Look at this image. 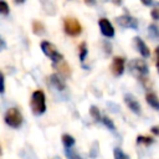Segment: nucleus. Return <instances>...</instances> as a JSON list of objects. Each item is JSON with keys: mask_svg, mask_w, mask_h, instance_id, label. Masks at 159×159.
<instances>
[{"mask_svg": "<svg viewBox=\"0 0 159 159\" xmlns=\"http://www.w3.org/2000/svg\"><path fill=\"white\" fill-rule=\"evenodd\" d=\"M15 1H16V2H24L25 0H15Z\"/></svg>", "mask_w": 159, "mask_h": 159, "instance_id": "nucleus-30", "label": "nucleus"}, {"mask_svg": "<svg viewBox=\"0 0 159 159\" xmlns=\"http://www.w3.org/2000/svg\"><path fill=\"white\" fill-rule=\"evenodd\" d=\"M96 147H97V143H93V150H92V153H89V157H91V158H96V155H97V149H96Z\"/></svg>", "mask_w": 159, "mask_h": 159, "instance_id": "nucleus-24", "label": "nucleus"}, {"mask_svg": "<svg viewBox=\"0 0 159 159\" xmlns=\"http://www.w3.org/2000/svg\"><path fill=\"white\" fill-rule=\"evenodd\" d=\"M113 155H114V159H130L128 154H125L120 148H114L113 150Z\"/></svg>", "mask_w": 159, "mask_h": 159, "instance_id": "nucleus-15", "label": "nucleus"}, {"mask_svg": "<svg viewBox=\"0 0 159 159\" xmlns=\"http://www.w3.org/2000/svg\"><path fill=\"white\" fill-rule=\"evenodd\" d=\"M124 102H125V104L129 107V109L133 113H135V114H139L140 113V104H139V102L137 101V98L133 94L127 93L124 96Z\"/></svg>", "mask_w": 159, "mask_h": 159, "instance_id": "nucleus-8", "label": "nucleus"}, {"mask_svg": "<svg viewBox=\"0 0 159 159\" xmlns=\"http://www.w3.org/2000/svg\"><path fill=\"white\" fill-rule=\"evenodd\" d=\"M129 68L133 73L138 75V76H147L148 72H149V68L147 66V63L143 61V60H139V58H134L129 62Z\"/></svg>", "mask_w": 159, "mask_h": 159, "instance_id": "nucleus-5", "label": "nucleus"}, {"mask_svg": "<svg viewBox=\"0 0 159 159\" xmlns=\"http://www.w3.org/2000/svg\"><path fill=\"white\" fill-rule=\"evenodd\" d=\"M148 30H149V34L153 39H159V29L157 25H150Z\"/></svg>", "mask_w": 159, "mask_h": 159, "instance_id": "nucleus-20", "label": "nucleus"}, {"mask_svg": "<svg viewBox=\"0 0 159 159\" xmlns=\"http://www.w3.org/2000/svg\"><path fill=\"white\" fill-rule=\"evenodd\" d=\"M63 27H65L66 34L70 36H77L82 31V26L80 21L75 17H66L63 21Z\"/></svg>", "mask_w": 159, "mask_h": 159, "instance_id": "nucleus-4", "label": "nucleus"}, {"mask_svg": "<svg viewBox=\"0 0 159 159\" xmlns=\"http://www.w3.org/2000/svg\"><path fill=\"white\" fill-rule=\"evenodd\" d=\"M86 1V4H88V5H93L94 2H96V0H84Z\"/></svg>", "mask_w": 159, "mask_h": 159, "instance_id": "nucleus-29", "label": "nucleus"}, {"mask_svg": "<svg viewBox=\"0 0 159 159\" xmlns=\"http://www.w3.org/2000/svg\"><path fill=\"white\" fill-rule=\"evenodd\" d=\"M152 17L154 19V20H159V9H153L152 10Z\"/></svg>", "mask_w": 159, "mask_h": 159, "instance_id": "nucleus-23", "label": "nucleus"}, {"mask_svg": "<svg viewBox=\"0 0 159 159\" xmlns=\"http://www.w3.org/2000/svg\"><path fill=\"white\" fill-rule=\"evenodd\" d=\"M152 133H154V134L159 135V127H158V125H154V127H152Z\"/></svg>", "mask_w": 159, "mask_h": 159, "instance_id": "nucleus-27", "label": "nucleus"}, {"mask_svg": "<svg viewBox=\"0 0 159 159\" xmlns=\"http://www.w3.org/2000/svg\"><path fill=\"white\" fill-rule=\"evenodd\" d=\"M134 43H135V46H137V50L139 51V53H140L143 57H149V55H150L149 47L145 45V42H144L140 37H134Z\"/></svg>", "mask_w": 159, "mask_h": 159, "instance_id": "nucleus-10", "label": "nucleus"}, {"mask_svg": "<svg viewBox=\"0 0 159 159\" xmlns=\"http://www.w3.org/2000/svg\"><path fill=\"white\" fill-rule=\"evenodd\" d=\"M117 22L123 26V27H129V29H138V21L137 19L129 16V15H123V16H119L117 19Z\"/></svg>", "mask_w": 159, "mask_h": 159, "instance_id": "nucleus-7", "label": "nucleus"}, {"mask_svg": "<svg viewBox=\"0 0 159 159\" xmlns=\"http://www.w3.org/2000/svg\"><path fill=\"white\" fill-rule=\"evenodd\" d=\"M62 143H63L65 148H71L75 144V138L70 134H63L62 135Z\"/></svg>", "mask_w": 159, "mask_h": 159, "instance_id": "nucleus-14", "label": "nucleus"}, {"mask_svg": "<svg viewBox=\"0 0 159 159\" xmlns=\"http://www.w3.org/2000/svg\"><path fill=\"white\" fill-rule=\"evenodd\" d=\"M41 50H42V52H43L47 57H50V58L52 60L53 63L61 62V61L63 60V56H62V55L56 50V47H55L51 42H48V41H42V42H41Z\"/></svg>", "mask_w": 159, "mask_h": 159, "instance_id": "nucleus-3", "label": "nucleus"}, {"mask_svg": "<svg viewBox=\"0 0 159 159\" xmlns=\"http://www.w3.org/2000/svg\"><path fill=\"white\" fill-rule=\"evenodd\" d=\"M154 140H153V138H150V137H143V135H138L137 137V143L138 144H145V145H149V144H152Z\"/></svg>", "mask_w": 159, "mask_h": 159, "instance_id": "nucleus-17", "label": "nucleus"}, {"mask_svg": "<svg viewBox=\"0 0 159 159\" xmlns=\"http://www.w3.org/2000/svg\"><path fill=\"white\" fill-rule=\"evenodd\" d=\"M145 99H147V103H148L150 107H153L154 109L159 111V98L157 97V94H154V93H148V94L145 96Z\"/></svg>", "mask_w": 159, "mask_h": 159, "instance_id": "nucleus-12", "label": "nucleus"}, {"mask_svg": "<svg viewBox=\"0 0 159 159\" xmlns=\"http://www.w3.org/2000/svg\"><path fill=\"white\" fill-rule=\"evenodd\" d=\"M32 31H34V34H36V35H42L43 31H45V27H43L42 22L35 20V21L32 22Z\"/></svg>", "mask_w": 159, "mask_h": 159, "instance_id": "nucleus-13", "label": "nucleus"}, {"mask_svg": "<svg viewBox=\"0 0 159 159\" xmlns=\"http://www.w3.org/2000/svg\"><path fill=\"white\" fill-rule=\"evenodd\" d=\"M65 154H66L67 159H82V157L78 155V154H77L73 149H71V148H66V149H65Z\"/></svg>", "mask_w": 159, "mask_h": 159, "instance_id": "nucleus-16", "label": "nucleus"}, {"mask_svg": "<svg viewBox=\"0 0 159 159\" xmlns=\"http://www.w3.org/2000/svg\"><path fill=\"white\" fill-rule=\"evenodd\" d=\"M5 123L11 128H19L22 124V114L17 108H9L5 113Z\"/></svg>", "mask_w": 159, "mask_h": 159, "instance_id": "nucleus-2", "label": "nucleus"}, {"mask_svg": "<svg viewBox=\"0 0 159 159\" xmlns=\"http://www.w3.org/2000/svg\"><path fill=\"white\" fill-rule=\"evenodd\" d=\"M142 2H143V5H145V6H149V5H152V2H153V0H140Z\"/></svg>", "mask_w": 159, "mask_h": 159, "instance_id": "nucleus-28", "label": "nucleus"}, {"mask_svg": "<svg viewBox=\"0 0 159 159\" xmlns=\"http://www.w3.org/2000/svg\"><path fill=\"white\" fill-rule=\"evenodd\" d=\"M98 25H99V29H101V32L103 36H106V37H113L114 36V27L112 26L109 20L101 19L98 21Z\"/></svg>", "mask_w": 159, "mask_h": 159, "instance_id": "nucleus-6", "label": "nucleus"}, {"mask_svg": "<svg viewBox=\"0 0 159 159\" xmlns=\"http://www.w3.org/2000/svg\"><path fill=\"white\" fill-rule=\"evenodd\" d=\"M30 106H31V111L35 116H41L45 113L46 111V98H45V93L40 89L35 91L31 96V101H30Z\"/></svg>", "mask_w": 159, "mask_h": 159, "instance_id": "nucleus-1", "label": "nucleus"}, {"mask_svg": "<svg viewBox=\"0 0 159 159\" xmlns=\"http://www.w3.org/2000/svg\"><path fill=\"white\" fill-rule=\"evenodd\" d=\"M89 114H91L96 120H102V118H101V113H99V109H98L96 106H92V107L89 108Z\"/></svg>", "mask_w": 159, "mask_h": 159, "instance_id": "nucleus-18", "label": "nucleus"}, {"mask_svg": "<svg viewBox=\"0 0 159 159\" xmlns=\"http://www.w3.org/2000/svg\"><path fill=\"white\" fill-rule=\"evenodd\" d=\"M102 123H103L108 129H111L112 132L116 130V125H114V123H113L112 119H109L108 117H103V118H102Z\"/></svg>", "mask_w": 159, "mask_h": 159, "instance_id": "nucleus-19", "label": "nucleus"}, {"mask_svg": "<svg viewBox=\"0 0 159 159\" xmlns=\"http://www.w3.org/2000/svg\"><path fill=\"white\" fill-rule=\"evenodd\" d=\"M86 56H87V47H86V43L82 42L80 46V60L83 61L86 58Z\"/></svg>", "mask_w": 159, "mask_h": 159, "instance_id": "nucleus-21", "label": "nucleus"}, {"mask_svg": "<svg viewBox=\"0 0 159 159\" xmlns=\"http://www.w3.org/2000/svg\"><path fill=\"white\" fill-rule=\"evenodd\" d=\"M1 93H4L5 91V78H4V75H1Z\"/></svg>", "mask_w": 159, "mask_h": 159, "instance_id": "nucleus-26", "label": "nucleus"}, {"mask_svg": "<svg viewBox=\"0 0 159 159\" xmlns=\"http://www.w3.org/2000/svg\"><path fill=\"white\" fill-rule=\"evenodd\" d=\"M48 81H50V84L52 87H55L57 91H65L66 89V83L63 80H61L57 75H51L48 77Z\"/></svg>", "mask_w": 159, "mask_h": 159, "instance_id": "nucleus-11", "label": "nucleus"}, {"mask_svg": "<svg viewBox=\"0 0 159 159\" xmlns=\"http://www.w3.org/2000/svg\"><path fill=\"white\" fill-rule=\"evenodd\" d=\"M0 11H1V14L2 15H7L9 14V11H10V9H9V5L2 0V1H0Z\"/></svg>", "mask_w": 159, "mask_h": 159, "instance_id": "nucleus-22", "label": "nucleus"}, {"mask_svg": "<svg viewBox=\"0 0 159 159\" xmlns=\"http://www.w3.org/2000/svg\"><path fill=\"white\" fill-rule=\"evenodd\" d=\"M112 73L114 76H120L124 71V58L123 57H118L116 56L112 61V66H111Z\"/></svg>", "mask_w": 159, "mask_h": 159, "instance_id": "nucleus-9", "label": "nucleus"}, {"mask_svg": "<svg viewBox=\"0 0 159 159\" xmlns=\"http://www.w3.org/2000/svg\"><path fill=\"white\" fill-rule=\"evenodd\" d=\"M155 55H157V70H158V72H159V46L155 48Z\"/></svg>", "mask_w": 159, "mask_h": 159, "instance_id": "nucleus-25", "label": "nucleus"}]
</instances>
